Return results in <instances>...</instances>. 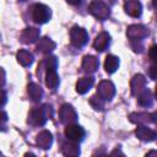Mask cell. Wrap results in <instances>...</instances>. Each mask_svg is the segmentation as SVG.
Returning a JSON list of instances; mask_svg holds the SVG:
<instances>
[{
	"instance_id": "1",
	"label": "cell",
	"mask_w": 157,
	"mask_h": 157,
	"mask_svg": "<svg viewBox=\"0 0 157 157\" xmlns=\"http://www.w3.org/2000/svg\"><path fill=\"white\" fill-rule=\"evenodd\" d=\"M56 66H58V60L55 56L45 58L38 65V69L45 70V85L52 90H55L59 85V76L56 74Z\"/></svg>"
},
{
	"instance_id": "2",
	"label": "cell",
	"mask_w": 157,
	"mask_h": 157,
	"mask_svg": "<svg viewBox=\"0 0 157 157\" xmlns=\"http://www.w3.org/2000/svg\"><path fill=\"white\" fill-rule=\"evenodd\" d=\"M53 110L50 105H42L33 108L28 115V123L31 125H44L48 119L52 118Z\"/></svg>"
},
{
	"instance_id": "3",
	"label": "cell",
	"mask_w": 157,
	"mask_h": 157,
	"mask_svg": "<svg viewBox=\"0 0 157 157\" xmlns=\"http://www.w3.org/2000/svg\"><path fill=\"white\" fill-rule=\"evenodd\" d=\"M88 11L90 13H92L96 18L98 20H107L110 15V11H109V7L105 2H103L102 0H93L90 6H88Z\"/></svg>"
},
{
	"instance_id": "4",
	"label": "cell",
	"mask_w": 157,
	"mask_h": 157,
	"mask_svg": "<svg viewBox=\"0 0 157 157\" xmlns=\"http://www.w3.org/2000/svg\"><path fill=\"white\" fill-rule=\"evenodd\" d=\"M70 38H71V44L76 48L83 47L87 40H88V33L85 28H81L78 26H74L70 31Z\"/></svg>"
},
{
	"instance_id": "5",
	"label": "cell",
	"mask_w": 157,
	"mask_h": 157,
	"mask_svg": "<svg viewBox=\"0 0 157 157\" xmlns=\"http://www.w3.org/2000/svg\"><path fill=\"white\" fill-rule=\"evenodd\" d=\"M50 9L43 4H36L32 9V18L37 23H45L50 18Z\"/></svg>"
},
{
	"instance_id": "6",
	"label": "cell",
	"mask_w": 157,
	"mask_h": 157,
	"mask_svg": "<svg viewBox=\"0 0 157 157\" xmlns=\"http://www.w3.org/2000/svg\"><path fill=\"white\" fill-rule=\"evenodd\" d=\"M126 34L131 42H141L144 38H146L148 36V31L146 29V27H144L141 25H132V26L128 27Z\"/></svg>"
},
{
	"instance_id": "7",
	"label": "cell",
	"mask_w": 157,
	"mask_h": 157,
	"mask_svg": "<svg viewBox=\"0 0 157 157\" xmlns=\"http://www.w3.org/2000/svg\"><path fill=\"white\" fill-rule=\"evenodd\" d=\"M97 94L103 101H110L115 94V87L110 81H101L97 88Z\"/></svg>"
},
{
	"instance_id": "8",
	"label": "cell",
	"mask_w": 157,
	"mask_h": 157,
	"mask_svg": "<svg viewBox=\"0 0 157 157\" xmlns=\"http://www.w3.org/2000/svg\"><path fill=\"white\" fill-rule=\"evenodd\" d=\"M65 135L66 137L70 140V141H74V142H80L82 141V139L85 137V130L80 126V125H76V124H69L65 129Z\"/></svg>"
},
{
	"instance_id": "9",
	"label": "cell",
	"mask_w": 157,
	"mask_h": 157,
	"mask_svg": "<svg viewBox=\"0 0 157 157\" xmlns=\"http://www.w3.org/2000/svg\"><path fill=\"white\" fill-rule=\"evenodd\" d=\"M59 118H60L61 123H64V124H71V123L76 121L77 115H76L75 109L70 104H64L60 108V110H59Z\"/></svg>"
},
{
	"instance_id": "10",
	"label": "cell",
	"mask_w": 157,
	"mask_h": 157,
	"mask_svg": "<svg viewBox=\"0 0 157 157\" xmlns=\"http://www.w3.org/2000/svg\"><path fill=\"white\" fill-rule=\"evenodd\" d=\"M130 121L137 123L140 125H145L147 123H155L156 121V114H148V113H132L130 114Z\"/></svg>"
},
{
	"instance_id": "11",
	"label": "cell",
	"mask_w": 157,
	"mask_h": 157,
	"mask_svg": "<svg viewBox=\"0 0 157 157\" xmlns=\"http://www.w3.org/2000/svg\"><path fill=\"white\" fill-rule=\"evenodd\" d=\"M109 42H110V36L107 32H101L96 37V39L93 42V47L97 52H103L109 45Z\"/></svg>"
},
{
	"instance_id": "12",
	"label": "cell",
	"mask_w": 157,
	"mask_h": 157,
	"mask_svg": "<svg viewBox=\"0 0 157 157\" xmlns=\"http://www.w3.org/2000/svg\"><path fill=\"white\" fill-rule=\"evenodd\" d=\"M124 7L126 13L132 17H139L142 12V6L137 0H126L124 4Z\"/></svg>"
},
{
	"instance_id": "13",
	"label": "cell",
	"mask_w": 157,
	"mask_h": 157,
	"mask_svg": "<svg viewBox=\"0 0 157 157\" xmlns=\"http://www.w3.org/2000/svg\"><path fill=\"white\" fill-rule=\"evenodd\" d=\"M135 132H136V136L142 141H152L156 139V132L145 125H139Z\"/></svg>"
},
{
	"instance_id": "14",
	"label": "cell",
	"mask_w": 157,
	"mask_h": 157,
	"mask_svg": "<svg viewBox=\"0 0 157 157\" xmlns=\"http://www.w3.org/2000/svg\"><path fill=\"white\" fill-rule=\"evenodd\" d=\"M39 38V29L37 28H33V27H29V28H26L22 34H21V39L23 43H34L37 39Z\"/></svg>"
},
{
	"instance_id": "15",
	"label": "cell",
	"mask_w": 157,
	"mask_h": 157,
	"mask_svg": "<svg viewBox=\"0 0 157 157\" xmlns=\"http://www.w3.org/2000/svg\"><path fill=\"white\" fill-rule=\"evenodd\" d=\"M99 66V61L96 56H92V55H87L83 58V61H82V67L85 71L92 74L94 72Z\"/></svg>"
},
{
	"instance_id": "16",
	"label": "cell",
	"mask_w": 157,
	"mask_h": 157,
	"mask_svg": "<svg viewBox=\"0 0 157 157\" xmlns=\"http://www.w3.org/2000/svg\"><path fill=\"white\" fill-rule=\"evenodd\" d=\"M146 87V78L142 75H135L131 80V92L132 94H137L141 91H144Z\"/></svg>"
},
{
	"instance_id": "17",
	"label": "cell",
	"mask_w": 157,
	"mask_h": 157,
	"mask_svg": "<svg viewBox=\"0 0 157 157\" xmlns=\"http://www.w3.org/2000/svg\"><path fill=\"white\" fill-rule=\"evenodd\" d=\"M52 142H53V136H52V134L49 131L44 130V131L38 134V136H37V145L40 148H44V150L49 148Z\"/></svg>"
},
{
	"instance_id": "18",
	"label": "cell",
	"mask_w": 157,
	"mask_h": 157,
	"mask_svg": "<svg viewBox=\"0 0 157 157\" xmlns=\"http://www.w3.org/2000/svg\"><path fill=\"white\" fill-rule=\"evenodd\" d=\"M93 82H94V78L91 77V76L90 77H81V78H78V81L76 83V91L78 93L83 94L87 91H90V88L92 87Z\"/></svg>"
},
{
	"instance_id": "19",
	"label": "cell",
	"mask_w": 157,
	"mask_h": 157,
	"mask_svg": "<svg viewBox=\"0 0 157 157\" xmlns=\"http://www.w3.org/2000/svg\"><path fill=\"white\" fill-rule=\"evenodd\" d=\"M55 48V43L49 39L48 37H44L42 39H39V42L37 43V50L42 52V53H49Z\"/></svg>"
},
{
	"instance_id": "20",
	"label": "cell",
	"mask_w": 157,
	"mask_h": 157,
	"mask_svg": "<svg viewBox=\"0 0 157 157\" xmlns=\"http://www.w3.org/2000/svg\"><path fill=\"white\" fill-rule=\"evenodd\" d=\"M28 94H29V97H31V99L33 102H39L42 99L43 91H42L39 85H37L34 82H31L28 85Z\"/></svg>"
},
{
	"instance_id": "21",
	"label": "cell",
	"mask_w": 157,
	"mask_h": 157,
	"mask_svg": "<svg viewBox=\"0 0 157 157\" xmlns=\"http://www.w3.org/2000/svg\"><path fill=\"white\" fill-rule=\"evenodd\" d=\"M137 102L142 107H151L152 103H153V96L152 93L148 91V90H144L139 93V98H137Z\"/></svg>"
},
{
	"instance_id": "22",
	"label": "cell",
	"mask_w": 157,
	"mask_h": 157,
	"mask_svg": "<svg viewBox=\"0 0 157 157\" xmlns=\"http://www.w3.org/2000/svg\"><path fill=\"white\" fill-rule=\"evenodd\" d=\"M17 60L22 66H29L32 64V61H33V54L29 53L28 50L21 49L17 53Z\"/></svg>"
},
{
	"instance_id": "23",
	"label": "cell",
	"mask_w": 157,
	"mask_h": 157,
	"mask_svg": "<svg viewBox=\"0 0 157 157\" xmlns=\"http://www.w3.org/2000/svg\"><path fill=\"white\" fill-rule=\"evenodd\" d=\"M119 66V59L114 55H108L105 58V61H104V69L108 74H113L114 71H117Z\"/></svg>"
},
{
	"instance_id": "24",
	"label": "cell",
	"mask_w": 157,
	"mask_h": 157,
	"mask_svg": "<svg viewBox=\"0 0 157 157\" xmlns=\"http://www.w3.org/2000/svg\"><path fill=\"white\" fill-rule=\"evenodd\" d=\"M76 144H77V142H74V141L64 144L63 147H61L63 153H64L65 156H78V155H80V148L77 147Z\"/></svg>"
},
{
	"instance_id": "25",
	"label": "cell",
	"mask_w": 157,
	"mask_h": 157,
	"mask_svg": "<svg viewBox=\"0 0 157 157\" xmlns=\"http://www.w3.org/2000/svg\"><path fill=\"white\" fill-rule=\"evenodd\" d=\"M90 103H91V105L94 108V109H103V99H101L99 97L97 98L96 96H93L91 99H90Z\"/></svg>"
},
{
	"instance_id": "26",
	"label": "cell",
	"mask_w": 157,
	"mask_h": 157,
	"mask_svg": "<svg viewBox=\"0 0 157 157\" xmlns=\"http://www.w3.org/2000/svg\"><path fill=\"white\" fill-rule=\"evenodd\" d=\"M6 120H7V115H6V113L0 112V128L4 126V124L6 123Z\"/></svg>"
},
{
	"instance_id": "27",
	"label": "cell",
	"mask_w": 157,
	"mask_h": 157,
	"mask_svg": "<svg viewBox=\"0 0 157 157\" xmlns=\"http://www.w3.org/2000/svg\"><path fill=\"white\" fill-rule=\"evenodd\" d=\"M6 103V93L0 90V107H2Z\"/></svg>"
},
{
	"instance_id": "28",
	"label": "cell",
	"mask_w": 157,
	"mask_h": 157,
	"mask_svg": "<svg viewBox=\"0 0 157 157\" xmlns=\"http://www.w3.org/2000/svg\"><path fill=\"white\" fill-rule=\"evenodd\" d=\"M5 83V71L0 67V87H2Z\"/></svg>"
},
{
	"instance_id": "29",
	"label": "cell",
	"mask_w": 157,
	"mask_h": 157,
	"mask_svg": "<svg viewBox=\"0 0 157 157\" xmlns=\"http://www.w3.org/2000/svg\"><path fill=\"white\" fill-rule=\"evenodd\" d=\"M155 52H156V47L155 45H152L151 48H150V59L153 61L155 59H156V55H155Z\"/></svg>"
},
{
	"instance_id": "30",
	"label": "cell",
	"mask_w": 157,
	"mask_h": 157,
	"mask_svg": "<svg viewBox=\"0 0 157 157\" xmlns=\"http://www.w3.org/2000/svg\"><path fill=\"white\" fill-rule=\"evenodd\" d=\"M155 70H156V67H155V66H151V69H150V76H151L152 80H155V77H156V75H155Z\"/></svg>"
},
{
	"instance_id": "31",
	"label": "cell",
	"mask_w": 157,
	"mask_h": 157,
	"mask_svg": "<svg viewBox=\"0 0 157 157\" xmlns=\"http://www.w3.org/2000/svg\"><path fill=\"white\" fill-rule=\"evenodd\" d=\"M69 4H72V5H77V4H80L81 2V0H66Z\"/></svg>"
}]
</instances>
